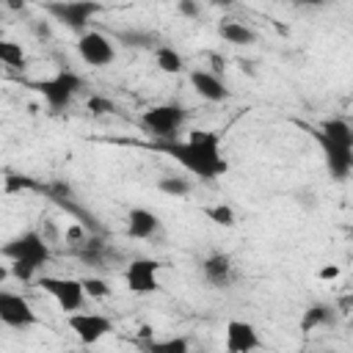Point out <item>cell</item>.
I'll return each mask as SVG.
<instances>
[{
	"label": "cell",
	"instance_id": "6da1fadb",
	"mask_svg": "<svg viewBox=\"0 0 353 353\" xmlns=\"http://www.w3.org/2000/svg\"><path fill=\"white\" fill-rule=\"evenodd\" d=\"M154 149L176 160L188 174L212 182L229 171L226 157L221 154V135L212 130H190L188 141H154Z\"/></svg>",
	"mask_w": 353,
	"mask_h": 353
},
{
	"label": "cell",
	"instance_id": "7a4b0ae2",
	"mask_svg": "<svg viewBox=\"0 0 353 353\" xmlns=\"http://www.w3.org/2000/svg\"><path fill=\"white\" fill-rule=\"evenodd\" d=\"M30 88L44 97V102L50 105L52 113H58V110H66V108L72 105V99H74L77 91L83 88V77L74 74L72 69H61V72H55L52 77L33 80Z\"/></svg>",
	"mask_w": 353,
	"mask_h": 353
},
{
	"label": "cell",
	"instance_id": "3957f363",
	"mask_svg": "<svg viewBox=\"0 0 353 353\" xmlns=\"http://www.w3.org/2000/svg\"><path fill=\"white\" fill-rule=\"evenodd\" d=\"M0 256H6L8 262H28L36 270H41L50 262V243L41 232L28 229L17 237H11L8 243L0 245Z\"/></svg>",
	"mask_w": 353,
	"mask_h": 353
},
{
	"label": "cell",
	"instance_id": "277c9868",
	"mask_svg": "<svg viewBox=\"0 0 353 353\" xmlns=\"http://www.w3.org/2000/svg\"><path fill=\"white\" fill-rule=\"evenodd\" d=\"M185 119H188V110L179 102H165V105H152L149 110H143L141 113V127L149 138L168 141V138H176Z\"/></svg>",
	"mask_w": 353,
	"mask_h": 353
},
{
	"label": "cell",
	"instance_id": "5b68a950",
	"mask_svg": "<svg viewBox=\"0 0 353 353\" xmlns=\"http://www.w3.org/2000/svg\"><path fill=\"white\" fill-rule=\"evenodd\" d=\"M41 8L63 28L83 33L88 28V22L102 11V3L99 0H44Z\"/></svg>",
	"mask_w": 353,
	"mask_h": 353
},
{
	"label": "cell",
	"instance_id": "8992f818",
	"mask_svg": "<svg viewBox=\"0 0 353 353\" xmlns=\"http://www.w3.org/2000/svg\"><path fill=\"white\" fill-rule=\"evenodd\" d=\"M39 287H41L47 295H52V301H55L66 314L83 309L85 292H83L80 279H69V276H41V279H39Z\"/></svg>",
	"mask_w": 353,
	"mask_h": 353
},
{
	"label": "cell",
	"instance_id": "52a82bcc",
	"mask_svg": "<svg viewBox=\"0 0 353 353\" xmlns=\"http://www.w3.org/2000/svg\"><path fill=\"white\" fill-rule=\"evenodd\" d=\"M309 132H312V138L317 141V146H320V152H323V157H325L328 174H331L334 179H339V182L347 179V174H350V168H353V146L328 141L325 135L317 132V127H309Z\"/></svg>",
	"mask_w": 353,
	"mask_h": 353
},
{
	"label": "cell",
	"instance_id": "ba28073f",
	"mask_svg": "<svg viewBox=\"0 0 353 353\" xmlns=\"http://www.w3.org/2000/svg\"><path fill=\"white\" fill-rule=\"evenodd\" d=\"M77 55L88 66H108V63L116 61V47H113V41L105 33H99V30H83L77 36Z\"/></svg>",
	"mask_w": 353,
	"mask_h": 353
},
{
	"label": "cell",
	"instance_id": "9c48e42d",
	"mask_svg": "<svg viewBox=\"0 0 353 353\" xmlns=\"http://www.w3.org/2000/svg\"><path fill=\"white\" fill-rule=\"evenodd\" d=\"M66 323H69V328L74 331V336L80 339V342H85V345H94V342H99L105 334H110L113 331V320L108 317V314H99V312H69V317H66Z\"/></svg>",
	"mask_w": 353,
	"mask_h": 353
},
{
	"label": "cell",
	"instance_id": "30bf717a",
	"mask_svg": "<svg viewBox=\"0 0 353 353\" xmlns=\"http://www.w3.org/2000/svg\"><path fill=\"white\" fill-rule=\"evenodd\" d=\"M0 323H6L8 328H30L39 323L33 306L28 303V298L17 295V292H8V290H0Z\"/></svg>",
	"mask_w": 353,
	"mask_h": 353
},
{
	"label": "cell",
	"instance_id": "8fae6325",
	"mask_svg": "<svg viewBox=\"0 0 353 353\" xmlns=\"http://www.w3.org/2000/svg\"><path fill=\"white\" fill-rule=\"evenodd\" d=\"M157 270H160V262L157 259H132L124 270V281H127V290L135 292V295H149L154 290H160V279H157Z\"/></svg>",
	"mask_w": 353,
	"mask_h": 353
},
{
	"label": "cell",
	"instance_id": "7c38bea8",
	"mask_svg": "<svg viewBox=\"0 0 353 353\" xmlns=\"http://www.w3.org/2000/svg\"><path fill=\"white\" fill-rule=\"evenodd\" d=\"M256 347H262V339L248 320H229L226 323V350L229 353H248Z\"/></svg>",
	"mask_w": 353,
	"mask_h": 353
},
{
	"label": "cell",
	"instance_id": "4fadbf2b",
	"mask_svg": "<svg viewBox=\"0 0 353 353\" xmlns=\"http://www.w3.org/2000/svg\"><path fill=\"white\" fill-rule=\"evenodd\" d=\"M188 77H190L193 91H196L201 99H207V102H226V99H229V88H226V83L221 80V74L207 72V69H193Z\"/></svg>",
	"mask_w": 353,
	"mask_h": 353
},
{
	"label": "cell",
	"instance_id": "5bb4252c",
	"mask_svg": "<svg viewBox=\"0 0 353 353\" xmlns=\"http://www.w3.org/2000/svg\"><path fill=\"white\" fill-rule=\"evenodd\" d=\"M157 232H160V218H157V212H152V210H146V207L130 210V215H127V237H132V240H149V237H154Z\"/></svg>",
	"mask_w": 353,
	"mask_h": 353
},
{
	"label": "cell",
	"instance_id": "9a60e30c",
	"mask_svg": "<svg viewBox=\"0 0 353 353\" xmlns=\"http://www.w3.org/2000/svg\"><path fill=\"white\" fill-rule=\"evenodd\" d=\"M201 273H204V279H207L212 287H226V284L232 281V276H234V262H232L229 254L215 251V254H210V256L201 262Z\"/></svg>",
	"mask_w": 353,
	"mask_h": 353
},
{
	"label": "cell",
	"instance_id": "2e32d148",
	"mask_svg": "<svg viewBox=\"0 0 353 353\" xmlns=\"http://www.w3.org/2000/svg\"><path fill=\"white\" fill-rule=\"evenodd\" d=\"M218 36H221L226 44H234V47H248V44L256 41V33H254L248 25L237 22V19H223V22L218 25Z\"/></svg>",
	"mask_w": 353,
	"mask_h": 353
},
{
	"label": "cell",
	"instance_id": "e0dca14e",
	"mask_svg": "<svg viewBox=\"0 0 353 353\" xmlns=\"http://www.w3.org/2000/svg\"><path fill=\"white\" fill-rule=\"evenodd\" d=\"M334 323V306L328 303H312L303 317H301V331H314L320 325H331Z\"/></svg>",
	"mask_w": 353,
	"mask_h": 353
},
{
	"label": "cell",
	"instance_id": "ac0fdd59",
	"mask_svg": "<svg viewBox=\"0 0 353 353\" xmlns=\"http://www.w3.org/2000/svg\"><path fill=\"white\" fill-rule=\"evenodd\" d=\"M154 63H157V69L165 72V74H179V72L185 69L182 55H179L174 47H168V44H157V47H154Z\"/></svg>",
	"mask_w": 353,
	"mask_h": 353
},
{
	"label": "cell",
	"instance_id": "d6986e66",
	"mask_svg": "<svg viewBox=\"0 0 353 353\" xmlns=\"http://www.w3.org/2000/svg\"><path fill=\"white\" fill-rule=\"evenodd\" d=\"M0 63L11 66V69H22L25 66V50L19 41L14 39H0Z\"/></svg>",
	"mask_w": 353,
	"mask_h": 353
},
{
	"label": "cell",
	"instance_id": "ffe728a7",
	"mask_svg": "<svg viewBox=\"0 0 353 353\" xmlns=\"http://www.w3.org/2000/svg\"><path fill=\"white\" fill-rule=\"evenodd\" d=\"M39 179H33V176H28V174H6L3 176V190L8 193V196H14V193H22V190H33V193H39Z\"/></svg>",
	"mask_w": 353,
	"mask_h": 353
},
{
	"label": "cell",
	"instance_id": "44dd1931",
	"mask_svg": "<svg viewBox=\"0 0 353 353\" xmlns=\"http://www.w3.org/2000/svg\"><path fill=\"white\" fill-rule=\"evenodd\" d=\"M157 190H160V193H165V196H171V199H182V196H188V193H190V182H188L185 176L168 174V176H160Z\"/></svg>",
	"mask_w": 353,
	"mask_h": 353
},
{
	"label": "cell",
	"instance_id": "7402d4cb",
	"mask_svg": "<svg viewBox=\"0 0 353 353\" xmlns=\"http://www.w3.org/2000/svg\"><path fill=\"white\" fill-rule=\"evenodd\" d=\"M116 39L127 47H154L157 44V36L149 30H119Z\"/></svg>",
	"mask_w": 353,
	"mask_h": 353
},
{
	"label": "cell",
	"instance_id": "603a6c76",
	"mask_svg": "<svg viewBox=\"0 0 353 353\" xmlns=\"http://www.w3.org/2000/svg\"><path fill=\"white\" fill-rule=\"evenodd\" d=\"M204 215H207L212 223L223 226V229H232V226L237 223V215H234V210H232L229 204H212V207H204Z\"/></svg>",
	"mask_w": 353,
	"mask_h": 353
},
{
	"label": "cell",
	"instance_id": "cb8c5ba5",
	"mask_svg": "<svg viewBox=\"0 0 353 353\" xmlns=\"http://www.w3.org/2000/svg\"><path fill=\"white\" fill-rule=\"evenodd\" d=\"M146 350H152V353H188V347H190V342L188 339H182V336H174V339H152V342H146L143 345Z\"/></svg>",
	"mask_w": 353,
	"mask_h": 353
},
{
	"label": "cell",
	"instance_id": "d4e9b609",
	"mask_svg": "<svg viewBox=\"0 0 353 353\" xmlns=\"http://www.w3.org/2000/svg\"><path fill=\"white\" fill-rule=\"evenodd\" d=\"M80 284H83V292H85L88 298L102 301V298L110 295V284H108L105 279H99V276H85V279H80Z\"/></svg>",
	"mask_w": 353,
	"mask_h": 353
},
{
	"label": "cell",
	"instance_id": "484cf974",
	"mask_svg": "<svg viewBox=\"0 0 353 353\" xmlns=\"http://www.w3.org/2000/svg\"><path fill=\"white\" fill-rule=\"evenodd\" d=\"M85 108L94 113V116H108V113H116V102H110L108 97H99V94H91Z\"/></svg>",
	"mask_w": 353,
	"mask_h": 353
},
{
	"label": "cell",
	"instance_id": "4316f807",
	"mask_svg": "<svg viewBox=\"0 0 353 353\" xmlns=\"http://www.w3.org/2000/svg\"><path fill=\"white\" fill-rule=\"evenodd\" d=\"M8 270H11V276H14V279H19V281H33V279H36V273H39V270H36L33 265H28V262H11V268H8Z\"/></svg>",
	"mask_w": 353,
	"mask_h": 353
},
{
	"label": "cell",
	"instance_id": "83f0119b",
	"mask_svg": "<svg viewBox=\"0 0 353 353\" xmlns=\"http://www.w3.org/2000/svg\"><path fill=\"white\" fill-rule=\"evenodd\" d=\"M176 11H179L182 17H188V19H199V14H201L196 0H179V3H176Z\"/></svg>",
	"mask_w": 353,
	"mask_h": 353
},
{
	"label": "cell",
	"instance_id": "f1b7e54d",
	"mask_svg": "<svg viewBox=\"0 0 353 353\" xmlns=\"http://www.w3.org/2000/svg\"><path fill=\"white\" fill-rule=\"evenodd\" d=\"M323 281H334L336 276H339V268L336 265H325V268H320V273H317Z\"/></svg>",
	"mask_w": 353,
	"mask_h": 353
},
{
	"label": "cell",
	"instance_id": "f546056e",
	"mask_svg": "<svg viewBox=\"0 0 353 353\" xmlns=\"http://www.w3.org/2000/svg\"><path fill=\"white\" fill-rule=\"evenodd\" d=\"M298 6H309V8H320V6H325L328 0H295Z\"/></svg>",
	"mask_w": 353,
	"mask_h": 353
},
{
	"label": "cell",
	"instance_id": "4dcf8cb0",
	"mask_svg": "<svg viewBox=\"0 0 353 353\" xmlns=\"http://www.w3.org/2000/svg\"><path fill=\"white\" fill-rule=\"evenodd\" d=\"M210 61H212V69H215V74H218V72H223V58H218V55H212Z\"/></svg>",
	"mask_w": 353,
	"mask_h": 353
},
{
	"label": "cell",
	"instance_id": "1f68e13d",
	"mask_svg": "<svg viewBox=\"0 0 353 353\" xmlns=\"http://www.w3.org/2000/svg\"><path fill=\"white\" fill-rule=\"evenodd\" d=\"M3 3H6L8 8H14V11H19V8L25 6V0H3Z\"/></svg>",
	"mask_w": 353,
	"mask_h": 353
},
{
	"label": "cell",
	"instance_id": "d6a6232c",
	"mask_svg": "<svg viewBox=\"0 0 353 353\" xmlns=\"http://www.w3.org/2000/svg\"><path fill=\"white\" fill-rule=\"evenodd\" d=\"M8 276H11V270H8V268H6V265H0V284H3V281H6V279H8Z\"/></svg>",
	"mask_w": 353,
	"mask_h": 353
},
{
	"label": "cell",
	"instance_id": "836d02e7",
	"mask_svg": "<svg viewBox=\"0 0 353 353\" xmlns=\"http://www.w3.org/2000/svg\"><path fill=\"white\" fill-rule=\"evenodd\" d=\"M223 3H232V0H223Z\"/></svg>",
	"mask_w": 353,
	"mask_h": 353
},
{
	"label": "cell",
	"instance_id": "e575fe53",
	"mask_svg": "<svg viewBox=\"0 0 353 353\" xmlns=\"http://www.w3.org/2000/svg\"><path fill=\"white\" fill-rule=\"evenodd\" d=\"M0 77H3V72H0Z\"/></svg>",
	"mask_w": 353,
	"mask_h": 353
},
{
	"label": "cell",
	"instance_id": "d590c367",
	"mask_svg": "<svg viewBox=\"0 0 353 353\" xmlns=\"http://www.w3.org/2000/svg\"><path fill=\"white\" fill-rule=\"evenodd\" d=\"M0 179H3V176H0Z\"/></svg>",
	"mask_w": 353,
	"mask_h": 353
}]
</instances>
